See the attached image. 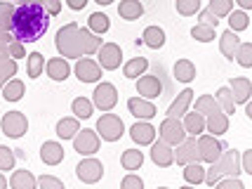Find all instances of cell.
<instances>
[{
  "instance_id": "836d02e7",
  "label": "cell",
  "mask_w": 252,
  "mask_h": 189,
  "mask_svg": "<svg viewBox=\"0 0 252 189\" xmlns=\"http://www.w3.org/2000/svg\"><path fill=\"white\" fill-rule=\"evenodd\" d=\"M146 69H149V62L144 57H134L123 67V74H125V78H139Z\"/></svg>"
},
{
  "instance_id": "7402d4cb",
  "label": "cell",
  "mask_w": 252,
  "mask_h": 189,
  "mask_svg": "<svg viewBox=\"0 0 252 189\" xmlns=\"http://www.w3.org/2000/svg\"><path fill=\"white\" fill-rule=\"evenodd\" d=\"M238 45H241V38L236 36V31H231L229 29V31H224V34L220 36V50L226 59H233V57H236Z\"/></svg>"
},
{
  "instance_id": "f6af8a7d",
  "label": "cell",
  "mask_w": 252,
  "mask_h": 189,
  "mask_svg": "<svg viewBox=\"0 0 252 189\" xmlns=\"http://www.w3.org/2000/svg\"><path fill=\"white\" fill-rule=\"evenodd\" d=\"M12 14H14V5H12L10 0H0V29H7L10 31Z\"/></svg>"
},
{
  "instance_id": "74e56055",
  "label": "cell",
  "mask_w": 252,
  "mask_h": 189,
  "mask_svg": "<svg viewBox=\"0 0 252 189\" xmlns=\"http://www.w3.org/2000/svg\"><path fill=\"white\" fill-rule=\"evenodd\" d=\"M14 74H17V59L2 57V59H0V88H2Z\"/></svg>"
},
{
  "instance_id": "2e32d148",
  "label": "cell",
  "mask_w": 252,
  "mask_h": 189,
  "mask_svg": "<svg viewBox=\"0 0 252 189\" xmlns=\"http://www.w3.org/2000/svg\"><path fill=\"white\" fill-rule=\"evenodd\" d=\"M127 109H130V113L134 118H139V121H151L156 113H158L154 104L149 100H144V97H132V100H127Z\"/></svg>"
},
{
  "instance_id": "4fadbf2b",
  "label": "cell",
  "mask_w": 252,
  "mask_h": 189,
  "mask_svg": "<svg viewBox=\"0 0 252 189\" xmlns=\"http://www.w3.org/2000/svg\"><path fill=\"white\" fill-rule=\"evenodd\" d=\"M175 154V161L179 166H187V163H193V161H200V156H198V145H196V137H184L179 145H177V151Z\"/></svg>"
},
{
  "instance_id": "6f0895ef",
  "label": "cell",
  "mask_w": 252,
  "mask_h": 189,
  "mask_svg": "<svg viewBox=\"0 0 252 189\" xmlns=\"http://www.w3.org/2000/svg\"><path fill=\"white\" fill-rule=\"evenodd\" d=\"M12 40V34L7 29H0V45H7Z\"/></svg>"
},
{
  "instance_id": "8992f818",
  "label": "cell",
  "mask_w": 252,
  "mask_h": 189,
  "mask_svg": "<svg viewBox=\"0 0 252 189\" xmlns=\"http://www.w3.org/2000/svg\"><path fill=\"white\" fill-rule=\"evenodd\" d=\"M73 149H76L80 156H92L99 151V135L97 130H90V128H83L73 135Z\"/></svg>"
},
{
  "instance_id": "681fc988",
  "label": "cell",
  "mask_w": 252,
  "mask_h": 189,
  "mask_svg": "<svg viewBox=\"0 0 252 189\" xmlns=\"http://www.w3.org/2000/svg\"><path fill=\"white\" fill-rule=\"evenodd\" d=\"M215 187H220V189H243V182L236 178V175H229L226 180H221V178L217 180Z\"/></svg>"
},
{
  "instance_id": "6125c7cd",
  "label": "cell",
  "mask_w": 252,
  "mask_h": 189,
  "mask_svg": "<svg viewBox=\"0 0 252 189\" xmlns=\"http://www.w3.org/2000/svg\"><path fill=\"white\" fill-rule=\"evenodd\" d=\"M7 187V180H5V175H2V170H0V189Z\"/></svg>"
},
{
  "instance_id": "ee69618b",
  "label": "cell",
  "mask_w": 252,
  "mask_h": 189,
  "mask_svg": "<svg viewBox=\"0 0 252 189\" xmlns=\"http://www.w3.org/2000/svg\"><path fill=\"white\" fill-rule=\"evenodd\" d=\"M236 59L243 69H250L252 67V43H241L238 50H236Z\"/></svg>"
},
{
  "instance_id": "d6a6232c",
  "label": "cell",
  "mask_w": 252,
  "mask_h": 189,
  "mask_svg": "<svg viewBox=\"0 0 252 189\" xmlns=\"http://www.w3.org/2000/svg\"><path fill=\"white\" fill-rule=\"evenodd\" d=\"M196 112L203 113V116H210V113H215V112H221V107H220V102H217V97L200 95L196 100Z\"/></svg>"
},
{
  "instance_id": "e0dca14e",
  "label": "cell",
  "mask_w": 252,
  "mask_h": 189,
  "mask_svg": "<svg viewBox=\"0 0 252 189\" xmlns=\"http://www.w3.org/2000/svg\"><path fill=\"white\" fill-rule=\"evenodd\" d=\"M229 90H231V97L236 104H248L250 102V95H252V83L248 78H231L229 83Z\"/></svg>"
},
{
  "instance_id": "60d3db41",
  "label": "cell",
  "mask_w": 252,
  "mask_h": 189,
  "mask_svg": "<svg viewBox=\"0 0 252 189\" xmlns=\"http://www.w3.org/2000/svg\"><path fill=\"white\" fill-rule=\"evenodd\" d=\"M191 36H193L196 40H200V43H210V40H215V29H212V26H208V24L198 22L196 26L191 29Z\"/></svg>"
},
{
  "instance_id": "5bb4252c",
  "label": "cell",
  "mask_w": 252,
  "mask_h": 189,
  "mask_svg": "<svg viewBox=\"0 0 252 189\" xmlns=\"http://www.w3.org/2000/svg\"><path fill=\"white\" fill-rule=\"evenodd\" d=\"M151 161H154L156 166L160 168H170L175 163V154H172V147L163 142V140H158V142H151Z\"/></svg>"
},
{
  "instance_id": "ac0fdd59",
  "label": "cell",
  "mask_w": 252,
  "mask_h": 189,
  "mask_svg": "<svg viewBox=\"0 0 252 189\" xmlns=\"http://www.w3.org/2000/svg\"><path fill=\"white\" fill-rule=\"evenodd\" d=\"M130 137L137 142L139 147H144V145H151L156 140V128L151 125L149 121H137L134 125L130 128Z\"/></svg>"
},
{
  "instance_id": "f35d334b",
  "label": "cell",
  "mask_w": 252,
  "mask_h": 189,
  "mask_svg": "<svg viewBox=\"0 0 252 189\" xmlns=\"http://www.w3.org/2000/svg\"><path fill=\"white\" fill-rule=\"evenodd\" d=\"M71 109H73V113H76V118H90V116H92V109H94V104H92L90 100H85V97H76L73 104H71Z\"/></svg>"
},
{
  "instance_id": "7dc6e473",
  "label": "cell",
  "mask_w": 252,
  "mask_h": 189,
  "mask_svg": "<svg viewBox=\"0 0 252 189\" xmlns=\"http://www.w3.org/2000/svg\"><path fill=\"white\" fill-rule=\"evenodd\" d=\"M14 168V154L10 147H0V170H12Z\"/></svg>"
},
{
  "instance_id": "277c9868",
  "label": "cell",
  "mask_w": 252,
  "mask_h": 189,
  "mask_svg": "<svg viewBox=\"0 0 252 189\" xmlns=\"http://www.w3.org/2000/svg\"><path fill=\"white\" fill-rule=\"evenodd\" d=\"M123 130H125V125H123L121 116H116V113H104V116L97 121V135L101 140H106V142L121 140Z\"/></svg>"
},
{
  "instance_id": "ffe728a7",
  "label": "cell",
  "mask_w": 252,
  "mask_h": 189,
  "mask_svg": "<svg viewBox=\"0 0 252 189\" xmlns=\"http://www.w3.org/2000/svg\"><path fill=\"white\" fill-rule=\"evenodd\" d=\"M40 158H43L47 166H59L64 161V147L59 142H45L40 147Z\"/></svg>"
},
{
  "instance_id": "4316f807",
  "label": "cell",
  "mask_w": 252,
  "mask_h": 189,
  "mask_svg": "<svg viewBox=\"0 0 252 189\" xmlns=\"http://www.w3.org/2000/svg\"><path fill=\"white\" fill-rule=\"evenodd\" d=\"M142 40H144V45H149L151 50H158V47L165 45V31L160 26H146Z\"/></svg>"
},
{
  "instance_id": "d4e9b609",
  "label": "cell",
  "mask_w": 252,
  "mask_h": 189,
  "mask_svg": "<svg viewBox=\"0 0 252 189\" xmlns=\"http://www.w3.org/2000/svg\"><path fill=\"white\" fill-rule=\"evenodd\" d=\"M118 14H121L123 19H127V22H134V19H139L144 14V5L139 0H121Z\"/></svg>"
},
{
  "instance_id": "cb8c5ba5",
  "label": "cell",
  "mask_w": 252,
  "mask_h": 189,
  "mask_svg": "<svg viewBox=\"0 0 252 189\" xmlns=\"http://www.w3.org/2000/svg\"><path fill=\"white\" fill-rule=\"evenodd\" d=\"M205 128H208V133H212V135H224L229 130V116L224 112L210 113L208 121H205Z\"/></svg>"
},
{
  "instance_id": "db71d44e",
  "label": "cell",
  "mask_w": 252,
  "mask_h": 189,
  "mask_svg": "<svg viewBox=\"0 0 252 189\" xmlns=\"http://www.w3.org/2000/svg\"><path fill=\"white\" fill-rule=\"evenodd\" d=\"M200 24H208V26H212V29H217L220 19H217V17H215L210 10H203V12H200Z\"/></svg>"
},
{
  "instance_id": "9c48e42d",
  "label": "cell",
  "mask_w": 252,
  "mask_h": 189,
  "mask_svg": "<svg viewBox=\"0 0 252 189\" xmlns=\"http://www.w3.org/2000/svg\"><path fill=\"white\" fill-rule=\"evenodd\" d=\"M0 128H2V133L7 135V137H22L26 135L29 130V121H26V116L22 112H7L2 116V121H0Z\"/></svg>"
},
{
  "instance_id": "680465c9",
  "label": "cell",
  "mask_w": 252,
  "mask_h": 189,
  "mask_svg": "<svg viewBox=\"0 0 252 189\" xmlns=\"http://www.w3.org/2000/svg\"><path fill=\"white\" fill-rule=\"evenodd\" d=\"M236 2L241 5L243 10H250V7H252V0H236Z\"/></svg>"
},
{
  "instance_id": "9a60e30c",
  "label": "cell",
  "mask_w": 252,
  "mask_h": 189,
  "mask_svg": "<svg viewBox=\"0 0 252 189\" xmlns=\"http://www.w3.org/2000/svg\"><path fill=\"white\" fill-rule=\"evenodd\" d=\"M137 92L144 100H156L163 92V83L158 76H144L142 74V78H137Z\"/></svg>"
},
{
  "instance_id": "11a10c76",
  "label": "cell",
  "mask_w": 252,
  "mask_h": 189,
  "mask_svg": "<svg viewBox=\"0 0 252 189\" xmlns=\"http://www.w3.org/2000/svg\"><path fill=\"white\" fill-rule=\"evenodd\" d=\"M243 173H248V175H252V151L248 149V151H243V166H241Z\"/></svg>"
},
{
  "instance_id": "8fae6325",
  "label": "cell",
  "mask_w": 252,
  "mask_h": 189,
  "mask_svg": "<svg viewBox=\"0 0 252 189\" xmlns=\"http://www.w3.org/2000/svg\"><path fill=\"white\" fill-rule=\"evenodd\" d=\"M76 175L85 185H94L104 175V166H101V161H97V158H83L76 168Z\"/></svg>"
},
{
  "instance_id": "3957f363",
  "label": "cell",
  "mask_w": 252,
  "mask_h": 189,
  "mask_svg": "<svg viewBox=\"0 0 252 189\" xmlns=\"http://www.w3.org/2000/svg\"><path fill=\"white\" fill-rule=\"evenodd\" d=\"M78 29L80 26L71 22L57 31L55 45L64 59H80L83 57V47H80V40H78Z\"/></svg>"
},
{
  "instance_id": "d6986e66",
  "label": "cell",
  "mask_w": 252,
  "mask_h": 189,
  "mask_svg": "<svg viewBox=\"0 0 252 189\" xmlns=\"http://www.w3.org/2000/svg\"><path fill=\"white\" fill-rule=\"evenodd\" d=\"M193 100V90H182L179 95H177V100L167 107V116H172V118H179V116H184L189 112V104Z\"/></svg>"
},
{
  "instance_id": "94428289",
  "label": "cell",
  "mask_w": 252,
  "mask_h": 189,
  "mask_svg": "<svg viewBox=\"0 0 252 189\" xmlns=\"http://www.w3.org/2000/svg\"><path fill=\"white\" fill-rule=\"evenodd\" d=\"M2 57H10V52H7V45H0V59Z\"/></svg>"
},
{
  "instance_id": "e575fe53",
  "label": "cell",
  "mask_w": 252,
  "mask_h": 189,
  "mask_svg": "<svg viewBox=\"0 0 252 189\" xmlns=\"http://www.w3.org/2000/svg\"><path fill=\"white\" fill-rule=\"evenodd\" d=\"M203 178H205V168L200 166L198 161H193V163H187V166H184V180H187L189 185H200V182H203Z\"/></svg>"
},
{
  "instance_id": "f5cc1de1",
  "label": "cell",
  "mask_w": 252,
  "mask_h": 189,
  "mask_svg": "<svg viewBox=\"0 0 252 189\" xmlns=\"http://www.w3.org/2000/svg\"><path fill=\"white\" fill-rule=\"evenodd\" d=\"M43 7L47 10L50 17H55V14L62 12V2H59V0H43Z\"/></svg>"
},
{
  "instance_id": "603a6c76",
  "label": "cell",
  "mask_w": 252,
  "mask_h": 189,
  "mask_svg": "<svg viewBox=\"0 0 252 189\" xmlns=\"http://www.w3.org/2000/svg\"><path fill=\"white\" fill-rule=\"evenodd\" d=\"M78 40L83 47V55H94L101 45V38L97 34H92L90 29H78Z\"/></svg>"
},
{
  "instance_id": "484cf974",
  "label": "cell",
  "mask_w": 252,
  "mask_h": 189,
  "mask_svg": "<svg viewBox=\"0 0 252 189\" xmlns=\"http://www.w3.org/2000/svg\"><path fill=\"white\" fill-rule=\"evenodd\" d=\"M184 130H187V135H191V137H198V135L205 130V118H203V113H184Z\"/></svg>"
},
{
  "instance_id": "83f0119b",
  "label": "cell",
  "mask_w": 252,
  "mask_h": 189,
  "mask_svg": "<svg viewBox=\"0 0 252 189\" xmlns=\"http://www.w3.org/2000/svg\"><path fill=\"white\" fill-rule=\"evenodd\" d=\"M0 90H2V97L7 102H19L24 97V83L19 78H10Z\"/></svg>"
},
{
  "instance_id": "4dcf8cb0",
  "label": "cell",
  "mask_w": 252,
  "mask_h": 189,
  "mask_svg": "<svg viewBox=\"0 0 252 189\" xmlns=\"http://www.w3.org/2000/svg\"><path fill=\"white\" fill-rule=\"evenodd\" d=\"M121 163L125 170H139L144 163V154L139 149H125L121 156Z\"/></svg>"
},
{
  "instance_id": "7c38bea8",
  "label": "cell",
  "mask_w": 252,
  "mask_h": 189,
  "mask_svg": "<svg viewBox=\"0 0 252 189\" xmlns=\"http://www.w3.org/2000/svg\"><path fill=\"white\" fill-rule=\"evenodd\" d=\"M76 71L78 80H83V83H97L99 78H101V67H99L94 59H88V57H80L76 62Z\"/></svg>"
},
{
  "instance_id": "52a82bcc",
  "label": "cell",
  "mask_w": 252,
  "mask_h": 189,
  "mask_svg": "<svg viewBox=\"0 0 252 189\" xmlns=\"http://www.w3.org/2000/svg\"><path fill=\"white\" fill-rule=\"evenodd\" d=\"M92 104L101 109V112H111L118 104V90L111 83H99L94 92H92Z\"/></svg>"
},
{
  "instance_id": "b9f144b4",
  "label": "cell",
  "mask_w": 252,
  "mask_h": 189,
  "mask_svg": "<svg viewBox=\"0 0 252 189\" xmlns=\"http://www.w3.org/2000/svg\"><path fill=\"white\" fill-rule=\"evenodd\" d=\"M217 102H220V107L224 109V113H236V102H233V97H231L229 88L217 90Z\"/></svg>"
},
{
  "instance_id": "f546056e",
  "label": "cell",
  "mask_w": 252,
  "mask_h": 189,
  "mask_svg": "<svg viewBox=\"0 0 252 189\" xmlns=\"http://www.w3.org/2000/svg\"><path fill=\"white\" fill-rule=\"evenodd\" d=\"M10 187L12 189H33L35 187V178H33L29 170H14L10 178Z\"/></svg>"
},
{
  "instance_id": "30bf717a",
  "label": "cell",
  "mask_w": 252,
  "mask_h": 189,
  "mask_svg": "<svg viewBox=\"0 0 252 189\" xmlns=\"http://www.w3.org/2000/svg\"><path fill=\"white\" fill-rule=\"evenodd\" d=\"M97 55H99L97 64L101 69H106V71H116V69L121 67V62H123V50H121V45H116V43L99 45Z\"/></svg>"
},
{
  "instance_id": "1f68e13d",
  "label": "cell",
  "mask_w": 252,
  "mask_h": 189,
  "mask_svg": "<svg viewBox=\"0 0 252 189\" xmlns=\"http://www.w3.org/2000/svg\"><path fill=\"white\" fill-rule=\"evenodd\" d=\"M80 130V123H78V118L73 116V118H62V121L57 123V135L62 137V140H73V135Z\"/></svg>"
},
{
  "instance_id": "c3c4849f",
  "label": "cell",
  "mask_w": 252,
  "mask_h": 189,
  "mask_svg": "<svg viewBox=\"0 0 252 189\" xmlns=\"http://www.w3.org/2000/svg\"><path fill=\"white\" fill-rule=\"evenodd\" d=\"M7 52H10L12 59H22V57H26V47H24V43L12 38L10 43H7Z\"/></svg>"
},
{
  "instance_id": "6da1fadb",
  "label": "cell",
  "mask_w": 252,
  "mask_h": 189,
  "mask_svg": "<svg viewBox=\"0 0 252 189\" xmlns=\"http://www.w3.org/2000/svg\"><path fill=\"white\" fill-rule=\"evenodd\" d=\"M47 26H50V14L43 7V2H26L14 7L10 34L19 43H35L45 36Z\"/></svg>"
},
{
  "instance_id": "44dd1931",
  "label": "cell",
  "mask_w": 252,
  "mask_h": 189,
  "mask_svg": "<svg viewBox=\"0 0 252 189\" xmlns=\"http://www.w3.org/2000/svg\"><path fill=\"white\" fill-rule=\"evenodd\" d=\"M68 74H71V67H68V62H66L64 57H52L47 62V76L52 78V80H66Z\"/></svg>"
},
{
  "instance_id": "816d5d0a",
  "label": "cell",
  "mask_w": 252,
  "mask_h": 189,
  "mask_svg": "<svg viewBox=\"0 0 252 189\" xmlns=\"http://www.w3.org/2000/svg\"><path fill=\"white\" fill-rule=\"evenodd\" d=\"M121 187L123 189H142L144 182H142V178H137V175H127V178L121 182Z\"/></svg>"
},
{
  "instance_id": "7bdbcfd3",
  "label": "cell",
  "mask_w": 252,
  "mask_h": 189,
  "mask_svg": "<svg viewBox=\"0 0 252 189\" xmlns=\"http://www.w3.org/2000/svg\"><path fill=\"white\" fill-rule=\"evenodd\" d=\"M231 7H233V0H210L208 10L220 19V17H226L231 12Z\"/></svg>"
},
{
  "instance_id": "d590c367",
  "label": "cell",
  "mask_w": 252,
  "mask_h": 189,
  "mask_svg": "<svg viewBox=\"0 0 252 189\" xmlns=\"http://www.w3.org/2000/svg\"><path fill=\"white\" fill-rule=\"evenodd\" d=\"M45 69V57L40 52H31L29 59H26V71H29V78H38Z\"/></svg>"
},
{
  "instance_id": "5b68a950",
  "label": "cell",
  "mask_w": 252,
  "mask_h": 189,
  "mask_svg": "<svg viewBox=\"0 0 252 189\" xmlns=\"http://www.w3.org/2000/svg\"><path fill=\"white\" fill-rule=\"evenodd\" d=\"M196 145H198V156H200V161H205V163H215L221 156V151H224V145L217 140V135L200 133L196 140Z\"/></svg>"
},
{
  "instance_id": "bcb514c9",
  "label": "cell",
  "mask_w": 252,
  "mask_h": 189,
  "mask_svg": "<svg viewBox=\"0 0 252 189\" xmlns=\"http://www.w3.org/2000/svg\"><path fill=\"white\" fill-rule=\"evenodd\" d=\"M200 10V0H177V12L182 17H191Z\"/></svg>"
},
{
  "instance_id": "f1b7e54d",
  "label": "cell",
  "mask_w": 252,
  "mask_h": 189,
  "mask_svg": "<svg viewBox=\"0 0 252 189\" xmlns=\"http://www.w3.org/2000/svg\"><path fill=\"white\" fill-rule=\"evenodd\" d=\"M175 78L179 83H191L193 78H196V67H193V62H189V59H179L175 64Z\"/></svg>"
},
{
  "instance_id": "f907efd6",
  "label": "cell",
  "mask_w": 252,
  "mask_h": 189,
  "mask_svg": "<svg viewBox=\"0 0 252 189\" xmlns=\"http://www.w3.org/2000/svg\"><path fill=\"white\" fill-rule=\"evenodd\" d=\"M35 185L38 187H50V189H62L64 187V182L62 180H57V178H52V175H43V178H38L35 180Z\"/></svg>"
},
{
  "instance_id": "7a4b0ae2",
  "label": "cell",
  "mask_w": 252,
  "mask_h": 189,
  "mask_svg": "<svg viewBox=\"0 0 252 189\" xmlns=\"http://www.w3.org/2000/svg\"><path fill=\"white\" fill-rule=\"evenodd\" d=\"M238 173H243L241 163H238V154L224 149L220 158H217L215 163H210V168L205 170L203 182H208L210 187H215V182H217L220 178H224V175H238Z\"/></svg>"
},
{
  "instance_id": "ba28073f",
  "label": "cell",
  "mask_w": 252,
  "mask_h": 189,
  "mask_svg": "<svg viewBox=\"0 0 252 189\" xmlns=\"http://www.w3.org/2000/svg\"><path fill=\"white\" fill-rule=\"evenodd\" d=\"M156 133L160 135V140L167 142L170 147H177L184 137H187V130H184V125L179 123V118H172V116H167L163 123H160V128L156 130Z\"/></svg>"
},
{
  "instance_id": "8d00e7d4",
  "label": "cell",
  "mask_w": 252,
  "mask_h": 189,
  "mask_svg": "<svg viewBox=\"0 0 252 189\" xmlns=\"http://www.w3.org/2000/svg\"><path fill=\"white\" fill-rule=\"evenodd\" d=\"M109 17L106 14H101V12H94V14H90V31L92 34H97V36H101V34H106L109 31Z\"/></svg>"
},
{
  "instance_id": "9f6ffc18",
  "label": "cell",
  "mask_w": 252,
  "mask_h": 189,
  "mask_svg": "<svg viewBox=\"0 0 252 189\" xmlns=\"http://www.w3.org/2000/svg\"><path fill=\"white\" fill-rule=\"evenodd\" d=\"M66 5H68L71 10H83V7L88 5V0H66Z\"/></svg>"
},
{
  "instance_id": "ab89813d",
  "label": "cell",
  "mask_w": 252,
  "mask_h": 189,
  "mask_svg": "<svg viewBox=\"0 0 252 189\" xmlns=\"http://www.w3.org/2000/svg\"><path fill=\"white\" fill-rule=\"evenodd\" d=\"M226 17H229V29L236 31V34H238V31H245V29L250 26V17H248L245 12H233V14L229 12Z\"/></svg>"
},
{
  "instance_id": "be15d7a7",
  "label": "cell",
  "mask_w": 252,
  "mask_h": 189,
  "mask_svg": "<svg viewBox=\"0 0 252 189\" xmlns=\"http://www.w3.org/2000/svg\"><path fill=\"white\" fill-rule=\"evenodd\" d=\"M94 2H99V5H111L113 0H94Z\"/></svg>"
},
{
  "instance_id": "91938a15",
  "label": "cell",
  "mask_w": 252,
  "mask_h": 189,
  "mask_svg": "<svg viewBox=\"0 0 252 189\" xmlns=\"http://www.w3.org/2000/svg\"><path fill=\"white\" fill-rule=\"evenodd\" d=\"M12 5H26V2H43V0H10Z\"/></svg>"
}]
</instances>
